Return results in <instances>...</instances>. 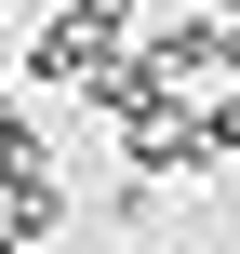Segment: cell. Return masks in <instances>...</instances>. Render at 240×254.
Here are the masks:
<instances>
[{
    "label": "cell",
    "mask_w": 240,
    "mask_h": 254,
    "mask_svg": "<svg viewBox=\"0 0 240 254\" xmlns=\"http://www.w3.org/2000/svg\"><path fill=\"white\" fill-rule=\"evenodd\" d=\"M214 13H227V27H240V0H214Z\"/></svg>",
    "instance_id": "52a82bcc"
},
{
    "label": "cell",
    "mask_w": 240,
    "mask_h": 254,
    "mask_svg": "<svg viewBox=\"0 0 240 254\" xmlns=\"http://www.w3.org/2000/svg\"><path fill=\"white\" fill-rule=\"evenodd\" d=\"M107 228H120V241L147 254V241H160V188H147V174H134V188H120V201H107Z\"/></svg>",
    "instance_id": "8992f818"
},
{
    "label": "cell",
    "mask_w": 240,
    "mask_h": 254,
    "mask_svg": "<svg viewBox=\"0 0 240 254\" xmlns=\"http://www.w3.org/2000/svg\"><path fill=\"white\" fill-rule=\"evenodd\" d=\"M107 134H120V161H134L147 188H200V174L227 161V147H214V121H200L187 94H147V107H134V121H107Z\"/></svg>",
    "instance_id": "6da1fadb"
},
{
    "label": "cell",
    "mask_w": 240,
    "mask_h": 254,
    "mask_svg": "<svg viewBox=\"0 0 240 254\" xmlns=\"http://www.w3.org/2000/svg\"><path fill=\"white\" fill-rule=\"evenodd\" d=\"M0 13H13V0H0Z\"/></svg>",
    "instance_id": "ba28073f"
},
{
    "label": "cell",
    "mask_w": 240,
    "mask_h": 254,
    "mask_svg": "<svg viewBox=\"0 0 240 254\" xmlns=\"http://www.w3.org/2000/svg\"><path fill=\"white\" fill-rule=\"evenodd\" d=\"M134 54H147V67L187 94V107L240 80V27H227V13H147V40H134Z\"/></svg>",
    "instance_id": "7a4b0ae2"
},
{
    "label": "cell",
    "mask_w": 240,
    "mask_h": 254,
    "mask_svg": "<svg viewBox=\"0 0 240 254\" xmlns=\"http://www.w3.org/2000/svg\"><path fill=\"white\" fill-rule=\"evenodd\" d=\"M107 54H134V40H94L80 13H40V27H27V54H13V80H27V94H94V67H107Z\"/></svg>",
    "instance_id": "3957f363"
},
{
    "label": "cell",
    "mask_w": 240,
    "mask_h": 254,
    "mask_svg": "<svg viewBox=\"0 0 240 254\" xmlns=\"http://www.w3.org/2000/svg\"><path fill=\"white\" fill-rule=\"evenodd\" d=\"M53 13H80L94 40H147V0H53Z\"/></svg>",
    "instance_id": "5b68a950"
},
{
    "label": "cell",
    "mask_w": 240,
    "mask_h": 254,
    "mask_svg": "<svg viewBox=\"0 0 240 254\" xmlns=\"http://www.w3.org/2000/svg\"><path fill=\"white\" fill-rule=\"evenodd\" d=\"M53 228H67V174H53V147L0 188V254H53Z\"/></svg>",
    "instance_id": "277c9868"
}]
</instances>
